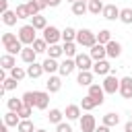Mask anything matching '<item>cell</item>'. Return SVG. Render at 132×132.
<instances>
[{"label":"cell","instance_id":"obj_7","mask_svg":"<svg viewBox=\"0 0 132 132\" xmlns=\"http://www.w3.org/2000/svg\"><path fill=\"white\" fill-rule=\"evenodd\" d=\"M87 95H91V97L97 101V105H103V101H105V91H103V87L97 85V82H93V85L89 87V93H87Z\"/></svg>","mask_w":132,"mask_h":132},{"label":"cell","instance_id":"obj_35","mask_svg":"<svg viewBox=\"0 0 132 132\" xmlns=\"http://www.w3.org/2000/svg\"><path fill=\"white\" fill-rule=\"evenodd\" d=\"M109 41H111V31H109V29H101V31L97 33V43L107 45Z\"/></svg>","mask_w":132,"mask_h":132},{"label":"cell","instance_id":"obj_3","mask_svg":"<svg viewBox=\"0 0 132 132\" xmlns=\"http://www.w3.org/2000/svg\"><path fill=\"white\" fill-rule=\"evenodd\" d=\"M101 87H103V91H105L107 95H116V93L120 91V78H118L116 74H107V76H103Z\"/></svg>","mask_w":132,"mask_h":132},{"label":"cell","instance_id":"obj_1","mask_svg":"<svg viewBox=\"0 0 132 132\" xmlns=\"http://www.w3.org/2000/svg\"><path fill=\"white\" fill-rule=\"evenodd\" d=\"M16 35H19V39H21L23 45H33V41L37 39V29L29 23V25H23V27L16 31Z\"/></svg>","mask_w":132,"mask_h":132},{"label":"cell","instance_id":"obj_2","mask_svg":"<svg viewBox=\"0 0 132 132\" xmlns=\"http://www.w3.org/2000/svg\"><path fill=\"white\" fill-rule=\"evenodd\" d=\"M76 43L91 50V47L97 43V33H93L91 29H78V31H76Z\"/></svg>","mask_w":132,"mask_h":132},{"label":"cell","instance_id":"obj_54","mask_svg":"<svg viewBox=\"0 0 132 132\" xmlns=\"http://www.w3.org/2000/svg\"><path fill=\"white\" fill-rule=\"evenodd\" d=\"M101 2H105V0H101Z\"/></svg>","mask_w":132,"mask_h":132},{"label":"cell","instance_id":"obj_9","mask_svg":"<svg viewBox=\"0 0 132 132\" xmlns=\"http://www.w3.org/2000/svg\"><path fill=\"white\" fill-rule=\"evenodd\" d=\"M124 99H132V76H124L120 78V91H118Z\"/></svg>","mask_w":132,"mask_h":132},{"label":"cell","instance_id":"obj_15","mask_svg":"<svg viewBox=\"0 0 132 132\" xmlns=\"http://www.w3.org/2000/svg\"><path fill=\"white\" fill-rule=\"evenodd\" d=\"M93 76H95L93 70H78L76 82H78L80 87H91V85H93Z\"/></svg>","mask_w":132,"mask_h":132},{"label":"cell","instance_id":"obj_47","mask_svg":"<svg viewBox=\"0 0 132 132\" xmlns=\"http://www.w3.org/2000/svg\"><path fill=\"white\" fill-rule=\"evenodd\" d=\"M62 4V0H47V6L50 8H56V6H60Z\"/></svg>","mask_w":132,"mask_h":132},{"label":"cell","instance_id":"obj_43","mask_svg":"<svg viewBox=\"0 0 132 132\" xmlns=\"http://www.w3.org/2000/svg\"><path fill=\"white\" fill-rule=\"evenodd\" d=\"M25 4H27V8H29V14H31V16L41 14V10H39V6L35 4V0H29V2H25Z\"/></svg>","mask_w":132,"mask_h":132},{"label":"cell","instance_id":"obj_52","mask_svg":"<svg viewBox=\"0 0 132 132\" xmlns=\"http://www.w3.org/2000/svg\"><path fill=\"white\" fill-rule=\"evenodd\" d=\"M66 2H70V4H74V2H76V0H66Z\"/></svg>","mask_w":132,"mask_h":132},{"label":"cell","instance_id":"obj_34","mask_svg":"<svg viewBox=\"0 0 132 132\" xmlns=\"http://www.w3.org/2000/svg\"><path fill=\"white\" fill-rule=\"evenodd\" d=\"M62 41H76V29L74 27H64L62 29Z\"/></svg>","mask_w":132,"mask_h":132},{"label":"cell","instance_id":"obj_18","mask_svg":"<svg viewBox=\"0 0 132 132\" xmlns=\"http://www.w3.org/2000/svg\"><path fill=\"white\" fill-rule=\"evenodd\" d=\"M0 66H2V70H12L14 66H16V60H14V56L12 54H2L0 56Z\"/></svg>","mask_w":132,"mask_h":132},{"label":"cell","instance_id":"obj_21","mask_svg":"<svg viewBox=\"0 0 132 132\" xmlns=\"http://www.w3.org/2000/svg\"><path fill=\"white\" fill-rule=\"evenodd\" d=\"M21 99H23V105L35 107V105H37V91H25Z\"/></svg>","mask_w":132,"mask_h":132},{"label":"cell","instance_id":"obj_46","mask_svg":"<svg viewBox=\"0 0 132 132\" xmlns=\"http://www.w3.org/2000/svg\"><path fill=\"white\" fill-rule=\"evenodd\" d=\"M35 4L39 6V10H43V8H47V0H35Z\"/></svg>","mask_w":132,"mask_h":132},{"label":"cell","instance_id":"obj_23","mask_svg":"<svg viewBox=\"0 0 132 132\" xmlns=\"http://www.w3.org/2000/svg\"><path fill=\"white\" fill-rule=\"evenodd\" d=\"M76 41H64V58H76V54H78V50H76Z\"/></svg>","mask_w":132,"mask_h":132},{"label":"cell","instance_id":"obj_27","mask_svg":"<svg viewBox=\"0 0 132 132\" xmlns=\"http://www.w3.org/2000/svg\"><path fill=\"white\" fill-rule=\"evenodd\" d=\"M4 124H6L8 128H10V126H14V128H16V126L21 124V116H19V113H14V111H6V113H4Z\"/></svg>","mask_w":132,"mask_h":132},{"label":"cell","instance_id":"obj_12","mask_svg":"<svg viewBox=\"0 0 132 132\" xmlns=\"http://www.w3.org/2000/svg\"><path fill=\"white\" fill-rule=\"evenodd\" d=\"M45 89H47V93H58V91L62 89V76L50 74V76H47V82H45Z\"/></svg>","mask_w":132,"mask_h":132},{"label":"cell","instance_id":"obj_37","mask_svg":"<svg viewBox=\"0 0 132 132\" xmlns=\"http://www.w3.org/2000/svg\"><path fill=\"white\" fill-rule=\"evenodd\" d=\"M14 12H16V16H19V21H25V19H31V14H29V8H27V4H16V8H14Z\"/></svg>","mask_w":132,"mask_h":132},{"label":"cell","instance_id":"obj_24","mask_svg":"<svg viewBox=\"0 0 132 132\" xmlns=\"http://www.w3.org/2000/svg\"><path fill=\"white\" fill-rule=\"evenodd\" d=\"M50 105V93L47 91H37V109H47Z\"/></svg>","mask_w":132,"mask_h":132},{"label":"cell","instance_id":"obj_41","mask_svg":"<svg viewBox=\"0 0 132 132\" xmlns=\"http://www.w3.org/2000/svg\"><path fill=\"white\" fill-rule=\"evenodd\" d=\"M16 85H19V80H14L12 76H8L4 82H2V87H4V91H14L16 89Z\"/></svg>","mask_w":132,"mask_h":132},{"label":"cell","instance_id":"obj_45","mask_svg":"<svg viewBox=\"0 0 132 132\" xmlns=\"http://www.w3.org/2000/svg\"><path fill=\"white\" fill-rule=\"evenodd\" d=\"M8 10V0H0V12H6Z\"/></svg>","mask_w":132,"mask_h":132},{"label":"cell","instance_id":"obj_25","mask_svg":"<svg viewBox=\"0 0 132 132\" xmlns=\"http://www.w3.org/2000/svg\"><path fill=\"white\" fill-rule=\"evenodd\" d=\"M101 124H105V126H109V128H116V126L120 124V116H118L116 111H109V113H105V116H103Z\"/></svg>","mask_w":132,"mask_h":132},{"label":"cell","instance_id":"obj_33","mask_svg":"<svg viewBox=\"0 0 132 132\" xmlns=\"http://www.w3.org/2000/svg\"><path fill=\"white\" fill-rule=\"evenodd\" d=\"M6 107H8V111H14V113H19V109L23 107V99L10 97V99H6Z\"/></svg>","mask_w":132,"mask_h":132},{"label":"cell","instance_id":"obj_8","mask_svg":"<svg viewBox=\"0 0 132 132\" xmlns=\"http://www.w3.org/2000/svg\"><path fill=\"white\" fill-rule=\"evenodd\" d=\"M64 116H66V120H68V122L80 120V116H82V107H80V105H76V103H70V105H66Z\"/></svg>","mask_w":132,"mask_h":132},{"label":"cell","instance_id":"obj_30","mask_svg":"<svg viewBox=\"0 0 132 132\" xmlns=\"http://www.w3.org/2000/svg\"><path fill=\"white\" fill-rule=\"evenodd\" d=\"M80 107H82V111H87V113H89V111H93V109L97 107V101H95L91 95H85V97H82V101H80Z\"/></svg>","mask_w":132,"mask_h":132},{"label":"cell","instance_id":"obj_51","mask_svg":"<svg viewBox=\"0 0 132 132\" xmlns=\"http://www.w3.org/2000/svg\"><path fill=\"white\" fill-rule=\"evenodd\" d=\"M35 132H47V130H43V128H37V130H35Z\"/></svg>","mask_w":132,"mask_h":132},{"label":"cell","instance_id":"obj_39","mask_svg":"<svg viewBox=\"0 0 132 132\" xmlns=\"http://www.w3.org/2000/svg\"><path fill=\"white\" fill-rule=\"evenodd\" d=\"M16 130H19V132H35L37 128L33 126V122H31V120H21V124L16 126Z\"/></svg>","mask_w":132,"mask_h":132},{"label":"cell","instance_id":"obj_11","mask_svg":"<svg viewBox=\"0 0 132 132\" xmlns=\"http://www.w3.org/2000/svg\"><path fill=\"white\" fill-rule=\"evenodd\" d=\"M120 12H122V8H118L116 4H105V8H103V19H107V21H118L120 19Z\"/></svg>","mask_w":132,"mask_h":132},{"label":"cell","instance_id":"obj_38","mask_svg":"<svg viewBox=\"0 0 132 132\" xmlns=\"http://www.w3.org/2000/svg\"><path fill=\"white\" fill-rule=\"evenodd\" d=\"M10 76H12L14 80H19V82H21V80H23V78L27 76V68H21V66H14V68L10 70Z\"/></svg>","mask_w":132,"mask_h":132},{"label":"cell","instance_id":"obj_26","mask_svg":"<svg viewBox=\"0 0 132 132\" xmlns=\"http://www.w3.org/2000/svg\"><path fill=\"white\" fill-rule=\"evenodd\" d=\"M85 12H89V4L82 2V0H76V2L72 4V14H74V16H82Z\"/></svg>","mask_w":132,"mask_h":132},{"label":"cell","instance_id":"obj_10","mask_svg":"<svg viewBox=\"0 0 132 132\" xmlns=\"http://www.w3.org/2000/svg\"><path fill=\"white\" fill-rule=\"evenodd\" d=\"M74 68H76V62H74V58H64L62 62H60V76H70L72 72H74Z\"/></svg>","mask_w":132,"mask_h":132},{"label":"cell","instance_id":"obj_55","mask_svg":"<svg viewBox=\"0 0 132 132\" xmlns=\"http://www.w3.org/2000/svg\"><path fill=\"white\" fill-rule=\"evenodd\" d=\"M130 120H132V118H130Z\"/></svg>","mask_w":132,"mask_h":132},{"label":"cell","instance_id":"obj_42","mask_svg":"<svg viewBox=\"0 0 132 132\" xmlns=\"http://www.w3.org/2000/svg\"><path fill=\"white\" fill-rule=\"evenodd\" d=\"M31 113H33V107H27V105H23V107L19 109V116H21V120H31Z\"/></svg>","mask_w":132,"mask_h":132},{"label":"cell","instance_id":"obj_31","mask_svg":"<svg viewBox=\"0 0 132 132\" xmlns=\"http://www.w3.org/2000/svg\"><path fill=\"white\" fill-rule=\"evenodd\" d=\"M31 47H33L37 54H47V47H50V45H47V41H45L43 37H37V39L33 41V45H31Z\"/></svg>","mask_w":132,"mask_h":132},{"label":"cell","instance_id":"obj_48","mask_svg":"<svg viewBox=\"0 0 132 132\" xmlns=\"http://www.w3.org/2000/svg\"><path fill=\"white\" fill-rule=\"evenodd\" d=\"M95 132H111V128L109 126H105V124H101V126H97V130Z\"/></svg>","mask_w":132,"mask_h":132},{"label":"cell","instance_id":"obj_13","mask_svg":"<svg viewBox=\"0 0 132 132\" xmlns=\"http://www.w3.org/2000/svg\"><path fill=\"white\" fill-rule=\"evenodd\" d=\"M89 56H91L95 62H99V60H105V58H107V50H105V45L95 43V45L89 50Z\"/></svg>","mask_w":132,"mask_h":132},{"label":"cell","instance_id":"obj_40","mask_svg":"<svg viewBox=\"0 0 132 132\" xmlns=\"http://www.w3.org/2000/svg\"><path fill=\"white\" fill-rule=\"evenodd\" d=\"M120 21H122L124 25H132V8H122Z\"/></svg>","mask_w":132,"mask_h":132},{"label":"cell","instance_id":"obj_20","mask_svg":"<svg viewBox=\"0 0 132 132\" xmlns=\"http://www.w3.org/2000/svg\"><path fill=\"white\" fill-rule=\"evenodd\" d=\"M41 64H43V70H45L47 74H56V72L60 70V62L54 60V58H45Z\"/></svg>","mask_w":132,"mask_h":132},{"label":"cell","instance_id":"obj_29","mask_svg":"<svg viewBox=\"0 0 132 132\" xmlns=\"http://www.w3.org/2000/svg\"><path fill=\"white\" fill-rule=\"evenodd\" d=\"M31 25H33L37 31H43V29L47 27V19H45L43 14H35V16H31Z\"/></svg>","mask_w":132,"mask_h":132},{"label":"cell","instance_id":"obj_50","mask_svg":"<svg viewBox=\"0 0 132 132\" xmlns=\"http://www.w3.org/2000/svg\"><path fill=\"white\" fill-rule=\"evenodd\" d=\"M0 132H8V126H6L4 122H2V126H0Z\"/></svg>","mask_w":132,"mask_h":132},{"label":"cell","instance_id":"obj_22","mask_svg":"<svg viewBox=\"0 0 132 132\" xmlns=\"http://www.w3.org/2000/svg\"><path fill=\"white\" fill-rule=\"evenodd\" d=\"M64 118H66V116H64V111H62V109H58V107L50 109V113H47V120H50L52 124H56V126H58V124H62V122H64Z\"/></svg>","mask_w":132,"mask_h":132},{"label":"cell","instance_id":"obj_32","mask_svg":"<svg viewBox=\"0 0 132 132\" xmlns=\"http://www.w3.org/2000/svg\"><path fill=\"white\" fill-rule=\"evenodd\" d=\"M62 56H64V47H62L60 43H56V45H50V47H47V58L58 60V58H62Z\"/></svg>","mask_w":132,"mask_h":132},{"label":"cell","instance_id":"obj_49","mask_svg":"<svg viewBox=\"0 0 132 132\" xmlns=\"http://www.w3.org/2000/svg\"><path fill=\"white\" fill-rule=\"evenodd\" d=\"M124 132H132V120H130V122H126V126H124Z\"/></svg>","mask_w":132,"mask_h":132},{"label":"cell","instance_id":"obj_4","mask_svg":"<svg viewBox=\"0 0 132 132\" xmlns=\"http://www.w3.org/2000/svg\"><path fill=\"white\" fill-rule=\"evenodd\" d=\"M43 39L47 41V45H56V43L62 39V31H60L58 27H54V25H47V27L43 29Z\"/></svg>","mask_w":132,"mask_h":132},{"label":"cell","instance_id":"obj_28","mask_svg":"<svg viewBox=\"0 0 132 132\" xmlns=\"http://www.w3.org/2000/svg\"><path fill=\"white\" fill-rule=\"evenodd\" d=\"M16 21H19V16H16V12H14V10H6V12H2V23H4L6 27L16 25Z\"/></svg>","mask_w":132,"mask_h":132},{"label":"cell","instance_id":"obj_36","mask_svg":"<svg viewBox=\"0 0 132 132\" xmlns=\"http://www.w3.org/2000/svg\"><path fill=\"white\" fill-rule=\"evenodd\" d=\"M103 8H105V4H103L101 0H91V2H89V12H91V14H101Z\"/></svg>","mask_w":132,"mask_h":132},{"label":"cell","instance_id":"obj_5","mask_svg":"<svg viewBox=\"0 0 132 132\" xmlns=\"http://www.w3.org/2000/svg\"><path fill=\"white\" fill-rule=\"evenodd\" d=\"M74 62H76V68H78V70H93V64H95V60H93L89 54H82V52L76 54Z\"/></svg>","mask_w":132,"mask_h":132},{"label":"cell","instance_id":"obj_17","mask_svg":"<svg viewBox=\"0 0 132 132\" xmlns=\"http://www.w3.org/2000/svg\"><path fill=\"white\" fill-rule=\"evenodd\" d=\"M35 58H37V52H35L31 45H25V47H23V52H21V60L29 66V64H33V62H35Z\"/></svg>","mask_w":132,"mask_h":132},{"label":"cell","instance_id":"obj_44","mask_svg":"<svg viewBox=\"0 0 132 132\" xmlns=\"http://www.w3.org/2000/svg\"><path fill=\"white\" fill-rule=\"evenodd\" d=\"M56 132H72V126L68 122H62V124L56 126Z\"/></svg>","mask_w":132,"mask_h":132},{"label":"cell","instance_id":"obj_53","mask_svg":"<svg viewBox=\"0 0 132 132\" xmlns=\"http://www.w3.org/2000/svg\"><path fill=\"white\" fill-rule=\"evenodd\" d=\"M82 2H87V4H89V2H91V0H82Z\"/></svg>","mask_w":132,"mask_h":132},{"label":"cell","instance_id":"obj_19","mask_svg":"<svg viewBox=\"0 0 132 132\" xmlns=\"http://www.w3.org/2000/svg\"><path fill=\"white\" fill-rule=\"evenodd\" d=\"M43 72H45L43 70V64H39V62H33V64L27 66V76L29 78H39Z\"/></svg>","mask_w":132,"mask_h":132},{"label":"cell","instance_id":"obj_16","mask_svg":"<svg viewBox=\"0 0 132 132\" xmlns=\"http://www.w3.org/2000/svg\"><path fill=\"white\" fill-rule=\"evenodd\" d=\"M105 50H107V58H120L122 56V43L120 41H116V39H111L107 45H105Z\"/></svg>","mask_w":132,"mask_h":132},{"label":"cell","instance_id":"obj_6","mask_svg":"<svg viewBox=\"0 0 132 132\" xmlns=\"http://www.w3.org/2000/svg\"><path fill=\"white\" fill-rule=\"evenodd\" d=\"M78 124H80V130H82V132H95V130H97V120H95L93 113H85V116H80Z\"/></svg>","mask_w":132,"mask_h":132},{"label":"cell","instance_id":"obj_14","mask_svg":"<svg viewBox=\"0 0 132 132\" xmlns=\"http://www.w3.org/2000/svg\"><path fill=\"white\" fill-rule=\"evenodd\" d=\"M93 72L99 74V76H107V74H111V64L107 60H99V62L93 64Z\"/></svg>","mask_w":132,"mask_h":132}]
</instances>
